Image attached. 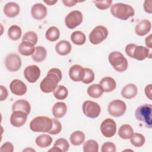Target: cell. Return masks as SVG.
I'll list each match as a JSON object with an SVG mask.
<instances>
[{
  "instance_id": "cell-1",
  "label": "cell",
  "mask_w": 152,
  "mask_h": 152,
  "mask_svg": "<svg viewBox=\"0 0 152 152\" xmlns=\"http://www.w3.org/2000/svg\"><path fill=\"white\" fill-rule=\"evenodd\" d=\"M62 72L59 68H51L49 70L46 77L40 82V90L45 93L53 91L58 87V84L62 80Z\"/></svg>"
},
{
  "instance_id": "cell-2",
  "label": "cell",
  "mask_w": 152,
  "mask_h": 152,
  "mask_svg": "<svg viewBox=\"0 0 152 152\" xmlns=\"http://www.w3.org/2000/svg\"><path fill=\"white\" fill-rule=\"evenodd\" d=\"M110 12L113 17L122 20H126L135 14L134 10L131 5L123 3H116L112 5Z\"/></svg>"
},
{
  "instance_id": "cell-3",
  "label": "cell",
  "mask_w": 152,
  "mask_h": 152,
  "mask_svg": "<svg viewBox=\"0 0 152 152\" xmlns=\"http://www.w3.org/2000/svg\"><path fill=\"white\" fill-rule=\"evenodd\" d=\"M52 124V119L48 116H39L34 118L30 122V128L36 132H49Z\"/></svg>"
},
{
  "instance_id": "cell-4",
  "label": "cell",
  "mask_w": 152,
  "mask_h": 152,
  "mask_svg": "<svg viewBox=\"0 0 152 152\" xmlns=\"http://www.w3.org/2000/svg\"><path fill=\"white\" fill-rule=\"evenodd\" d=\"M125 52L130 58H134L138 61H142L146 58H151L149 55V49L142 46H137L134 43H130L126 46Z\"/></svg>"
},
{
  "instance_id": "cell-5",
  "label": "cell",
  "mask_w": 152,
  "mask_h": 152,
  "mask_svg": "<svg viewBox=\"0 0 152 152\" xmlns=\"http://www.w3.org/2000/svg\"><path fill=\"white\" fill-rule=\"evenodd\" d=\"M108 60L113 68L118 72H124L128 68V61L124 55L119 52H111L108 56Z\"/></svg>"
},
{
  "instance_id": "cell-6",
  "label": "cell",
  "mask_w": 152,
  "mask_h": 152,
  "mask_svg": "<svg viewBox=\"0 0 152 152\" xmlns=\"http://www.w3.org/2000/svg\"><path fill=\"white\" fill-rule=\"evenodd\" d=\"M151 104H144L139 106L135 110V116L138 121L142 122L148 128H151Z\"/></svg>"
},
{
  "instance_id": "cell-7",
  "label": "cell",
  "mask_w": 152,
  "mask_h": 152,
  "mask_svg": "<svg viewBox=\"0 0 152 152\" xmlns=\"http://www.w3.org/2000/svg\"><path fill=\"white\" fill-rule=\"evenodd\" d=\"M108 36V30L103 26L95 27L89 34V40L93 45H98L104 40Z\"/></svg>"
},
{
  "instance_id": "cell-8",
  "label": "cell",
  "mask_w": 152,
  "mask_h": 152,
  "mask_svg": "<svg viewBox=\"0 0 152 152\" xmlns=\"http://www.w3.org/2000/svg\"><path fill=\"white\" fill-rule=\"evenodd\" d=\"M82 109L84 114L86 116L92 119L98 117L101 111L100 105L97 103L91 100H86L84 102Z\"/></svg>"
},
{
  "instance_id": "cell-9",
  "label": "cell",
  "mask_w": 152,
  "mask_h": 152,
  "mask_svg": "<svg viewBox=\"0 0 152 152\" xmlns=\"http://www.w3.org/2000/svg\"><path fill=\"white\" fill-rule=\"evenodd\" d=\"M126 106L125 103L121 100L116 99L111 101L107 106L109 113L115 117L122 116L126 112Z\"/></svg>"
},
{
  "instance_id": "cell-10",
  "label": "cell",
  "mask_w": 152,
  "mask_h": 152,
  "mask_svg": "<svg viewBox=\"0 0 152 152\" xmlns=\"http://www.w3.org/2000/svg\"><path fill=\"white\" fill-rule=\"evenodd\" d=\"M83 19V17L82 13L80 11L74 10L65 17V25L68 28L74 29L81 24Z\"/></svg>"
},
{
  "instance_id": "cell-11",
  "label": "cell",
  "mask_w": 152,
  "mask_h": 152,
  "mask_svg": "<svg viewBox=\"0 0 152 152\" xmlns=\"http://www.w3.org/2000/svg\"><path fill=\"white\" fill-rule=\"evenodd\" d=\"M100 131L102 135L106 138L114 136L116 131V124L111 118L105 119L100 125Z\"/></svg>"
},
{
  "instance_id": "cell-12",
  "label": "cell",
  "mask_w": 152,
  "mask_h": 152,
  "mask_svg": "<svg viewBox=\"0 0 152 152\" xmlns=\"http://www.w3.org/2000/svg\"><path fill=\"white\" fill-rule=\"evenodd\" d=\"M5 64L8 71L15 72L21 66V59L17 54L10 53L6 57Z\"/></svg>"
},
{
  "instance_id": "cell-13",
  "label": "cell",
  "mask_w": 152,
  "mask_h": 152,
  "mask_svg": "<svg viewBox=\"0 0 152 152\" xmlns=\"http://www.w3.org/2000/svg\"><path fill=\"white\" fill-rule=\"evenodd\" d=\"M40 69L36 65L27 66L24 70L25 78L31 83H35L40 77Z\"/></svg>"
},
{
  "instance_id": "cell-14",
  "label": "cell",
  "mask_w": 152,
  "mask_h": 152,
  "mask_svg": "<svg viewBox=\"0 0 152 152\" xmlns=\"http://www.w3.org/2000/svg\"><path fill=\"white\" fill-rule=\"evenodd\" d=\"M27 116V113L22 110L12 111L10 116V123L15 127H20L26 123Z\"/></svg>"
},
{
  "instance_id": "cell-15",
  "label": "cell",
  "mask_w": 152,
  "mask_h": 152,
  "mask_svg": "<svg viewBox=\"0 0 152 152\" xmlns=\"http://www.w3.org/2000/svg\"><path fill=\"white\" fill-rule=\"evenodd\" d=\"M10 88L12 93L17 96H23L27 92V88L24 82L21 80L15 79L13 80L10 84Z\"/></svg>"
},
{
  "instance_id": "cell-16",
  "label": "cell",
  "mask_w": 152,
  "mask_h": 152,
  "mask_svg": "<svg viewBox=\"0 0 152 152\" xmlns=\"http://www.w3.org/2000/svg\"><path fill=\"white\" fill-rule=\"evenodd\" d=\"M84 75V68L80 65H74L69 69V78L75 82L82 81Z\"/></svg>"
},
{
  "instance_id": "cell-17",
  "label": "cell",
  "mask_w": 152,
  "mask_h": 152,
  "mask_svg": "<svg viewBox=\"0 0 152 152\" xmlns=\"http://www.w3.org/2000/svg\"><path fill=\"white\" fill-rule=\"evenodd\" d=\"M46 7L41 3H37L33 5L31 9V14L33 18L37 20H41L45 18L47 15Z\"/></svg>"
},
{
  "instance_id": "cell-18",
  "label": "cell",
  "mask_w": 152,
  "mask_h": 152,
  "mask_svg": "<svg viewBox=\"0 0 152 152\" xmlns=\"http://www.w3.org/2000/svg\"><path fill=\"white\" fill-rule=\"evenodd\" d=\"M20 11V8L18 4L14 2L7 3L4 7L5 15L9 18H14L17 16Z\"/></svg>"
},
{
  "instance_id": "cell-19",
  "label": "cell",
  "mask_w": 152,
  "mask_h": 152,
  "mask_svg": "<svg viewBox=\"0 0 152 152\" xmlns=\"http://www.w3.org/2000/svg\"><path fill=\"white\" fill-rule=\"evenodd\" d=\"M151 22L147 19H144L140 21L135 27L136 34L140 36H143L147 34L151 30Z\"/></svg>"
},
{
  "instance_id": "cell-20",
  "label": "cell",
  "mask_w": 152,
  "mask_h": 152,
  "mask_svg": "<svg viewBox=\"0 0 152 152\" xmlns=\"http://www.w3.org/2000/svg\"><path fill=\"white\" fill-rule=\"evenodd\" d=\"M99 84L103 88V91L106 93L113 91L116 87L115 80L110 77H103L100 80Z\"/></svg>"
},
{
  "instance_id": "cell-21",
  "label": "cell",
  "mask_w": 152,
  "mask_h": 152,
  "mask_svg": "<svg viewBox=\"0 0 152 152\" xmlns=\"http://www.w3.org/2000/svg\"><path fill=\"white\" fill-rule=\"evenodd\" d=\"M34 50V45L28 41H22L18 48V52L24 56L32 55Z\"/></svg>"
},
{
  "instance_id": "cell-22",
  "label": "cell",
  "mask_w": 152,
  "mask_h": 152,
  "mask_svg": "<svg viewBox=\"0 0 152 152\" xmlns=\"http://www.w3.org/2000/svg\"><path fill=\"white\" fill-rule=\"evenodd\" d=\"M138 93L137 86L132 83L124 86L121 90V95L126 99H131L135 97Z\"/></svg>"
},
{
  "instance_id": "cell-23",
  "label": "cell",
  "mask_w": 152,
  "mask_h": 152,
  "mask_svg": "<svg viewBox=\"0 0 152 152\" xmlns=\"http://www.w3.org/2000/svg\"><path fill=\"white\" fill-rule=\"evenodd\" d=\"M72 47L70 43L67 40H61L55 45V50L60 55L64 56L69 54L71 51Z\"/></svg>"
},
{
  "instance_id": "cell-24",
  "label": "cell",
  "mask_w": 152,
  "mask_h": 152,
  "mask_svg": "<svg viewBox=\"0 0 152 152\" xmlns=\"http://www.w3.org/2000/svg\"><path fill=\"white\" fill-rule=\"evenodd\" d=\"M52 114L56 118H61L65 116L67 112V106L64 102H59L52 107Z\"/></svg>"
},
{
  "instance_id": "cell-25",
  "label": "cell",
  "mask_w": 152,
  "mask_h": 152,
  "mask_svg": "<svg viewBox=\"0 0 152 152\" xmlns=\"http://www.w3.org/2000/svg\"><path fill=\"white\" fill-rule=\"evenodd\" d=\"M12 110H22L26 112L27 115H28L31 110V106L28 101L20 99L15 101L13 103L12 106Z\"/></svg>"
},
{
  "instance_id": "cell-26",
  "label": "cell",
  "mask_w": 152,
  "mask_h": 152,
  "mask_svg": "<svg viewBox=\"0 0 152 152\" xmlns=\"http://www.w3.org/2000/svg\"><path fill=\"white\" fill-rule=\"evenodd\" d=\"M47 55L46 49L41 46H38L35 47V50L32 55V59L37 62H40L43 61Z\"/></svg>"
},
{
  "instance_id": "cell-27",
  "label": "cell",
  "mask_w": 152,
  "mask_h": 152,
  "mask_svg": "<svg viewBox=\"0 0 152 152\" xmlns=\"http://www.w3.org/2000/svg\"><path fill=\"white\" fill-rule=\"evenodd\" d=\"M134 134L133 128L128 124H124L120 126L118 130V135L122 139L127 140L130 138Z\"/></svg>"
},
{
  "instance_id": "cell-28",
  "label": "cell",
  "mask_w": 152,
  "mask_h": 152,
  "mask_svg": "<svg viewBox=\"0 0 152 152\" xmlns=\"http://www.w3.org/2000/svg\"><path fill=\"white\" fill-rule=\"evenodd\" d=\"M69 140L72 145H80L85 140V134L81 131H75L71 134Z\"/></svg>"
},
{
  "instance_id": "cell-29",
  "label": "cell",
  "mask_w": 152,
  "mask_h": 152,
  "mask_svg": "<svg viewBox=\"0 0 152 152\" xmlns=\"http://www.w3.org/2000/svg\"><path fill=\"white\" fill-rule=\"evenodd\" d=\"M103 90L100 84H93L87 88L88 95L93 98H99L102 96L103 93Z\"/></svg>"
},
{
  "instance_id": "cell-30",
  "label": "cell",
  "mask_w": 152,
  "mask_h": 152,
  "mask_svg": "<svg viewBox=\"0 0 152 152\" xmlns=\"http://www.w3.org/2000/svg\"><path fill=\"white\" fill-rule=\"evenodd\" d=\"M52 138L47 134H42L36 138V145L40 148L49 147L52 142Z\"/></svg>"
},
{
  "instance_id": "cell-31",
  "label": "cell",
  "mask_w": 152,
  "mask_h": 152,
  "mask_svg": "<svg viewBox=\"0 0 152 152\" xmlns=\"http://www.w3.org/2000/svg\"><path fill=\"white\" fill-rule=\"evenodd\" d=\"M72 42L77 45H82L86 43V37L85 34L81 31H75L71 35Z\"/></svg>"
},
{
  "instance_id": "cell-32",
  "label": "cell",
  "mask_w": 152,
  "mask_h": 152,
  "mask_svg": "<svg viewBox=\"0 0 152 152\" xmlns=\"http://www.w3.org/2000/svg\"><path fill=\"white\" fill-rule=\"evenodd\" d=\"M45 36L48 40L50 42H55L59 38L60 31L58 27L51 26L46 30Z\"/></svg>"
},
{
  "instance_id": "cell-33",
  "label": "cell",
  "mask_w": 152,
  "mask_h": 152,
  "mask_svg": "<svg viewBox=\"0 0 152 152\" xmlns=\"http://www.w3.org/2000/svg\"><path fill=\"white\" fill-rule=\"evenodd\" d=\"M22 34V31L20 27L17 25L11 26L8 30V36L12 40H18Z\"/></svg>"
},
{
  "instance_id": "cell-34",
  "label": "cell",
  "mask_w": 152,
  "mask_h": 152,
  "mask_svg": "<svg viewBox=\"0 0 152 152\" xmlns=\"http://www.w3.org/2000/svg\"><path fill=\"white\" fill-rule=\"evenodd\" d=\"M53 96L58 100H64L68 94V89L64 86L59 85L53 91Z\"/></svg>"
},
{
  "instance_id": "cell-35",
  "label": "cell",
  "mask_w": 152,
  "mask_h": 152,
  "mask_svg": "<svg viewBox=\"0 0 152 152\" xmlns=\"http://www.w3.org/2000/svg\"><path fill=\"white\" fill-rule=\"evenodd\" d=\"M84 152H97L99 151V144L94 140H88L83 144Z\"/></svg>"
},
{
  "instance_id": "cell-36",
  "label": "cell",
  "mask_w": 152,
  "mask_h": 152,
  "mask_svg": "<svg viewBox=\"0 0 152 152\" xmlns=\"http://www.w3.org/2000/svg\"><path fill=\"white\" fill-rule=\"evenodd\" d=\"M144 136L140 133H134L130 138L131 143L136 147L142 146L145 142Z\"/></svg>"
},
{
  "instance_id": "cell-37",
  "label": "cell",
  "mask_w": 152,
  "mask_h": 152,
  "mask_svg": "<svg viewBox=\"0 0 152 152\" xmlns=\"http://www.w3.org/2000/svg\"><path fill=\"white\" fill-rule=\"evenodd\" d=\"M94 80V73L93 71L88 68H84V75L82 82L88 84L92 83Z\"/></svg>"
},
{
  "instance_id": "cell-38",
  "label": "cell",
  "mask_w": 152,
  "mask_h": 152,
  "mask_svg": "<svg viewBox=\"0 0 152 152\" xmlns=\"http://www.w3.org/2000/svg\"><path fill=\"white\" fill-rule=\"evenodd\" d=\"M37 40H38L37 35L33 31H27L24 34L22 38V41H28L33 43L34 45L37 43Z\"/></svg>"
},
{
  "instance_id": "cell-39",
  "label": "cell",
  "mask_w": 152,
  "mask_h": 152,
  "mask_svg": "<svg viewBox=\"0 0 152 152\" xmlns=\"http://www.w3.org/2000/svg\"><path fill=\"white\" fill-rule=\"evenodd\" d=\"M53 146L59 147L61 150L62 152H65L68 150L69 147V144L66 139L61 138L56 140Z\"/></svg>"
},
{
  "instance_id": "cell-40",
  "label": "cell",
  "mask_w": 152,
  "mask_h": 152,
  "mask_svg": "<svg viewBox=\"0 0 152 152\" xmlns=\"http://www.w3.org/2000/svg\"><path fill=\"white\" fill-rule=\"evenodd\" d=\"M52 126L48 132L50 134L56 135L59 134L62 130V125L61 122L57 119H52Z\"/></svg>"
},
{
  "instance_id": "cell-41",
  "label": "cell",
  "mask_w": 152,
  "mask_h": 152,
  "mask_svg": "<svg viewBox=\"0 0 152 152\" xmlns=\"http://www.w3.org/2000/svg\"><path fill=\"white\" fill-rule=\"evenodd\" d=\"M93 2L97 8L101 10H104L110 7L112 5V1H93Z\"/></svg>"
},
{
  "instance_id": "cell-42",
  "label": "cell",
  "mask_w": 152,
  "mask_h": 152,
  "mask_svg": "<svg viewBox=\"0 0 152 152\" xmlns=\"http://www.w3.org/2000/svg\"><path fill=\"white\" fill-rule=\"evenodd\" d=\"M116 151V145L112 142H106L103 143L101 148L102 152H115Z\"/></svg>"
},
{
  "instance_id": "cell-43",
  "label": "cell",
  "mask_w": 152,
  "mask_h": 152,
  "mask_svg": "<svg viewBox=\"0 0 152 152\" xmlns=\"http://www.w3.org/2000/svg\"><path fill=\"white\" fill-rule=\"evenodd\" d=\"M0 151L2 152H12L14 151V146L10 142H6L1 145Z\"/></svg>"
},
{
  "instance_id": "cell-44",
  "label": "cell",
  "mask_w": 152,
  "mask_h": 152,
  "mask_svg": "<svg viewBox=\"0 0 152 152\" xmlns=\"http://www.w3.org/2000/svg\"><path fill=\"white\" fill-rule=\"evenodd\" d=\"M151 4L152 1H145L144 3V11L149 14H151L152 12V7H151Z\"/></svg>"
},
{
  "instance_id": "cell-45",
  "label": "cell",
  "mask_w": 152,
  "mask_h": 152,
  "mask_svg": "<svg viewBox=\"0 0 152 152\" xmlns=\"http://www.w3.org/2000/svg\"><path fill=\"white\" fill-rule=\"evenodd\" d=\"M8 93L7 88L2 85L1 86V101H3L7 99Z\"/></svg>"
},
{
  "instance_id": "cell-46",
  "label": "cell",
  "mask_w": 152,
  "mask_h": 152,
  "mask_svg": "<svg viewBox=\"0 0 152 152\" xmlns=\"http://www.w3.org/2000/svg\"><path fill=\"white\" fill-rule=\"evenodd\" d=\"M151 86L150 84L145 87V94L150 100H151Z\"/></svg>"
},
{
  "instance_id": "cell-47",
  "label": "cell",
  "mask_w": 152,
  "mask_h": 152,
  "mask_svg": "<svg viewBox=\"0 0 152 152\" xmlns=\"http://www.w3.org/2000/svg\"><path fill=\"white\" fill-rule=\"evenodd\" d=\"M62 2L65 6L71 7H72V6H74L75 5H76V4L78 2V1H73V0H63Z\"/></svg>"
},
{
  "instance_id": "cell-48",
  "label": "cell",
  "mask_w": 152,
  "mask_h": 152,
  "mask_svg": "<svg viewBox=\"0 0 152 152\" xmlns=\"http://www.w3.org/2000/svg\"><path fill=\"white\" fill-rule=\"evenodd\" d=\"M145 45L147 47L149 48H152V41H151V34H150L148 37L145 38Z\"/></svg>"
},
{
  "instance_id": "cell-49",
  "label": "cell",
  "mask_w": 152,
  "mask_h": 152,
  "mask_svg": "<svg viewBox=\"0 0 152 152\" xmlns=\"http://www.w3.org/2000/svg\"><path fill=\"white\" fill-rule=\"evenodd\" d=\"M57 2H58L57 0H56V1H44V2L47 4L48 5H53Z\"/></svg>"
},
{
  "instance_id": "cell-50",
  "label": "cell",
  "mask_w": 152,
  "mask_h": 152,
  "mask_svg": "<svg viewBox=\"0 0 152 152\" xmlns=\"http://www.w3.org/2000/svg\"><path fill=\"white\" fill-rule=\"evenodd\" d=\"M49 151H55V152H56V151H62L59 148V147H55V146H53V147L51 149H50L49 150Z\"/></svg>"
}]
</instances>
